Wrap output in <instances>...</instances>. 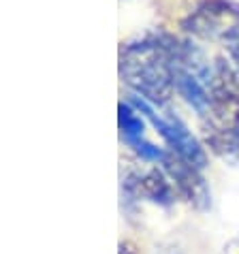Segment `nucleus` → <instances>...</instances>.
<instances>
[{
	"label": "nucleus",
	"mask_w": 239,
	"mask_h": 254,
	"mask_svg": "<svg viewBox=\"0 0 239 254\" xmlns=\"http://www.w3.org/2000/svg\"><path fill=\"white\" fill-rule=\"evenodd\" d=\"M120 77L147 103L165 105L173 96V56L169 41L145 39L120 54Z\"/></svg>",
	"instance_id": "nucleus-1"
},
{
	"label": "nucleus",
	"mask_w": 239,
	"mask_h": 254,
	"mask_svg": "<svg viewBox=\"0 0 239 254\" xmlns=\"http://www.w3.org/2000/svg\"><path fill=\"white\" fill-rule=\"evenodd\" d=\"M203 122L209 147L224 158L239 156V77L218 58L209 83V111Z\"/></svg>",
	"instance_id": "nucleus-2"
},
{
	"label": "nucleus",
	"mask_w": 239,
	"mask_h": 254,
	"mask_svg": "<svg viewBox=\"0 0 239 254\" xmlns=\"http://www.w3.org/2000/svg\"><path fill=\"white\" fill-rule=\"evenodd\" d=\"M132 105H135V107L141 111V114L150 120L154 126H156L158 132L165 137V141L169 143V147H171L178 156H181L184 160H188L190 165L199 167V169L207 167V154H205V150H203L201 143L190 135V130H188L178 118H169L167 120L163 116H156V111L147 105L145 98H139V94L132 96Z\"/></svg>",
	"instance_id": "nucleus-3"
},
{
	"label": "nucleus",
	"mask_w": 239,
	"mask_h": 254,
	"mask_svg": "<svg viewBox=\"0 0 239 254\" xmlns=\"http://www.w3.org/2000/svg\"><path fill=\"white\" fill-rule=\"evenodd\" d=\"M181 24L194 37L222 41L224 34L239 24V11L227 0H201Z\"/></svg>",
	"instance_id": "nucleus-4"
},
{
	"label": "nucleus",
	"mask_w": 239,
	"mask_h": 254,
	"mask_svg": "<svg viewBox=\"0 0 239 254\" xmlns=\"http://www.w3.org/2000/svg\"><path fill=\"white\" fill-rule=\"evenodd\" d=\"M160 162H163L169 178L173 180L178 192L184 196L192 207L207 209L209 205H212V194H209V188L205 184V180L201 178L199 167L190 165V162L184 160L181 156H178L175 152L165 154V158Z\"/></svg>",
	"instance_id": "nucleus-5"
},
{
	"label": "nucleus",
	"mask_w": 239,
	"mask_h": 254,
	"mask_svg": "<svg viewBox=\"0 0 239 254\" xmlns=\"http://www.w3.org/2000/svg\"><path fill=\"white\" fill-rule=\"evenodd\" d=\"M124 190L135 199H145L158 205H171L173 188L163 171L147 169V171H132L124 178Z\"/></svg>",
	"instance_id": "nucleus-6"
},
{
	"label": "nucleus",
	"mask_w": 239,
	"mask_h": 254,
	"mask_svg": "<svg viewBox=\"0 0 239 254\" xmlns=\"http://www.w3.org/2000/svg\"><path fill=\"white\" fill-rule=\"evenodd\" d=\"M118 120H120V128H122L126 139H139V137H143V130H145L143 120L139 118L135 111L128 107V105L120 103V107H118Z\"/></svg>",
	"instance_id": "nucleus-7"
},
{
	"label": "nucleus",
	"mask_w": 239,
	"mask_h": 254,
	"mask_svg": "<svg viewBox=\"0 0 239 254\" xmlns=\"http://www.w3.org/2000/svg\"><path fill=\"white\" fill-rule=\"evenodd\" d=\"M224 49H227V62L233 68V73L239 77V24L222 37Z\"/></svg>",
	"instance_id": "nucleus-8"
},
{
	"label": "nucleus",
	"mask_w": 239,
	"mask_h": 254,
	"mask_svg": "<svg viewBox=\"0 0 239 254\" xmlns=\"http://www.w3.org/2000/svg\"><path fill=\"white\" fill-rule=\"evenodd\" d=\"M120 254H137V248L132 242H122L120 244Z\"/></svg>",
	"instance_id": "nucleus-9"
},
{
	"label": "nucleus",
	"mask_w": 239,
	"mask_h": 254,
	"mask_svg": "<svg viewBox=\"0 0 239 254\" xmlns=\"http://www.w3.org/2000/svg\"><path fill=\"white\" fill-rule=\"evenodd\" d=\"M154 254H181L178 248H158Z\"/></svg>",
	"instance_id": "nucleus-10"
}]
</instances>
